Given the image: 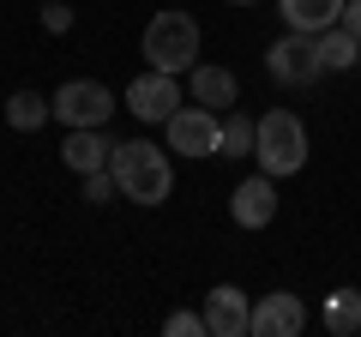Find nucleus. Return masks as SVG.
Returning <instances> with one entry per match:
<instances>
[{
  "mask_svg": "<svg viewBox=\"0 0 361 337\" xmlns=\"http://www.w3.org/2000/svg\"><path fill=\"white\" fill-rule=\"evenodd\" d=\"M265 73L277 78V85H289V91H307V85L325 78V61H319V49H313L307 30H283V37L265 49Z\"/></svg>",
  "mask_w": 361,
  "mask_h": 337,
  "instance_id": "39448f33",
  "label": "nucleus"
},
{
  "mask_svg": "<svg viewBox=\"0 0 361 337\" xmlns=\"http://www.w3.org/2000/svg\"><path fill=\"white\" fill-rule=\"evenodd\" d=\"M163 145H169L175 157H217V151H223V115L187 97V103L163 121Z\"/></svg>",
  "mask_w": 361,
  "mask_h": 337,
  "instance_id": "20e7f679",
  "label": "nucleus"
},
{
  "mask_svg": "<svg viewBox=\"0 0 361 337\" xmlns=\"http://www.w3.org/2000/svg\"><path fill=\"white\" fill-rule=\"evenodd\" d=\"M319 325L331 337H355L361 331V289L349 283V289H331L325 295V307H319Z\"/></svg>",
  "mask_w": 361,
  "mask_h": 337,
  "instance_id": "4468645a",
  "label": "nucleus"
},
{
  "mask_svg": "<svg viewBox=\"0 0 361 337\" xmlns=\"http://www.w3.org/2000/svg\"><path fill=\"white\" fill-rule=\"evenodd\" d=\"M169 145H151V139H127L115 151V181H121V199L133 205H163L175 193V163H169Z\"/></svg>",
  "mask_w": 361,
  "mask_h": 337,
  "instance_id": "f257e3e1",
  "label": "nucleus"
},
{
  "mask_svg": "<svg viewBox=\"0 0 361 337\" xmlns=\"http://www.w3.org/2000/svg\"><path fill=\"white\" fill-rule=\"evenodd\" d=\"M42 25H49L54 37H61V30H73V6H66V0H49V6H42Z\"/></svg>",
  "mask_w": 361,
  "mask_h": 337,
  "instance_id": "6ab92c4d",
  "label": "nucleus"
},
{
  "mask_svg": "<svg viewBox=\"0 0 361 337\" xmlns=\"http://www.w3.org/2000/svg\"><path fill=\"white\" fill-rule=\"evenodd\" d=\"M121 145L109 139L103 127H66V145H61V163L73 168V175H90V168H109L115 163Z\"/></svg>",
  "mask_w": 361,
  "mask_h": 337,
  "instance_id": "9b49d317",
  "label": "nucleus"
},
{
  "mask_svg": "<svg viewBox=\"0 0 361 337\" xmlns=\"http://www.w3.org/2000/svg\"><path fill=\"white\" fill-rule=\"evenodd\" d=\"M229 217L241 223V229H265L271 217H277V175H247L241 187L229 193Z\"/></svg>",
  "mask_w": 361,
  "mask_h": 337,
  "instance_id": "9d476101",
  "label": "nucleus"
},
{
  "mask_svg": "<svg viewBox=\"0 0 361 337\" xmlns=\"http://www.w3.org/2000/svg\"><path fill=\"white\" fill-rule=\"evenodd\" d=\"M205 331L211 337H253V301L235 283H217L205 295Z\"/></svg>",
  "mask_w": 361,
  "mask_h": 337,
  "instance_id": "1a4fd4ad",
  "label": "nucleus"
},
{
  "mask_svg": "<svg viewBox=\"0 0 361 337\" xmlns=\"http://www.w3.org/2000/svg\"><path fill=\"white\" fill-rule=\"evenodd\" d=\"M277 13H283V30H307V37H319V30L337 25L343 0H277Z\"/></svg>",
  "mask_w": 361,
  "mask_h": 337,
  "instance_id": "ddd939ff",
  "label": "nucleus"
},
{
  "mask_svg": "<svg viewBox=\"0 0 361 337\" xmlns=\"http://www.w3.org/2000/svg\"><path fill=\"white\" fill-rule=\"evenodd\" d=\"M337 25H343V30H355V37H361V0H343V13H337Z\"/></svg>",
  "mask_w": 361,
  "mask_h": 337,
  "instance_id": "aec40b11",
  "label": "nucleus"
},
{
  "mask_svg": "<svg viewBox=\"0 0 361 337\" xmlns=\"http://www.w3.org/2000/svg\"><path fill=\"white\" fill-rule=\"evenodd\" d=\"M42 121H54V103L42 91H13L6 97V127L13 133H37Z\"/></svg>",
  "mask_w": 361,
  "mask_h": 337,
  "instance_id": "dca6fc26",
  "label": "nucleus"
},
{
  "mask_svg": "<svg viewBox=\"0 0 361 337\" xmlns=\"http://www.w3.org/2000/svg\"><path fill=\"white\" fill-rule=\"evenodd\" d=\"M121 103H127L133 115L145 121V127H163V121L175 115L180 103H187V91H180V78H175V73H157V66H151V73H139V78L127 85V97H121Z\"/></svg>",
  "mask_w": 361,
  "mask_h": 337,
  "instance_id": "0eeeda50",
  "label": "nucleus"
},
{
  "mask_svg": "<svg viewBox=\"0 0 361 337\" xmlns=\"http://www.w3.org/2000/svg\"><path fill=\"white\" fill-rule=\"evenodd\" d=\"M313 49H319L325 73H343V66H355V61H361V37H355V30H343V25L319 30V37H313Z\"/></svg>",
  "mask_w": 361,
  "mask_h": 337,
  "instance_id": "2eb2a0df",
  "label": "nucleus"
},
{
  "mask_svg": "<svg viewBox=\"0 0 361 337\" xmlns=\"http://www.w3.org/2000/svg\"><path fill=\"white\" fill-rule=\"evenodd\" d=\"M163 331H169V337H211V331H205V313H169Z\"/></svg>",
  "mask_w": 361,
  "mask_h": 337,
  "instance_id": "a211bd4d",
  "label": "nucleus"
},
{
  "mask_svg": "<svg viewBox=\"0 0 361 337\" xmlns=\"http://www.w3.org/2000/svg\"><path fill=\"white\" fill-rule=\"evenodd\" d=\"M253 139H259V121L241 115V109H223V151L217 157H253Z\"/></svg>",
  "mask_w": 361,
  "mask_h": 337,
  "instance_id": "f3484780",
  "label": "nucleus"
},
{
  "mask_svg": "<svg viewBox=\"0 0 361 337\" xmlns=\"http://www.w3.org/2000/svg\"><path fill=\"white\" fill-rule=\"evenodd\" d=\"M301 331H307V307H301V295L271 289V295L253 301V337H301Z\"/></svg>",
  "mask_w": 361,
  "mask_h": 337,
  "instance_id": "6e6552de",
  "label": "nucleus"
},
{
  "mask_svg": "<svg viewBox=\"0 0 361 337\" xmlns=\"http://www.w3.org/2000/svg\"><path fill=\"white\" fill-rule=\"evenodd\" d=\"M253 163L265 168V175H301V163H307V127H301L295 109H265L259 115V139H253Z\"/></svg>",
  "mask_w": 361,
  "mask_h": 337,
  "instance_id": "7ed1b4c3",
  "label": "nucleus"
},
{
  "mask_svg": "<svg viewBox=\"0 0 361 337\" xmlns=\"http://www.w3.org/2000/svg\"><path fill=\"white\" fill-rule=\"evenodd\" d=\"M187 97H193V103H205V109H235V97H241V85H235V73L229 66H205L199 61L193 73H187Z\"/></svg>",
  "mask_w": 361,
  "mask_h": 337,
  "instance_id": "f8f14e48",
  "label": "nucleus"
},
{
  "mask_svg": "<svg viewBox=\"0 0 361 337\" xmlns=\"http://www.w3.org/2000/svg\"><path fill=\"white\" fill-rule=\"evenodd\" d=\"M145 61H151L157 73L187 78V73L199 66V18H193V13H180V6L157 13L151 25H145Z\"/></svg>",
  "mask_w": 361,
  "mask_h": 337,
  "instance_id": "f03ea898",
  "label": "nucleus"
},
{
  "mask_svg": "<svg viewBox=\"0 0 361 337\" xmlns=\"http://www.w3.org/2000/svg\"><path fill=\"white\" fill-rule=\"evenodd\" d=\"M229 6H259V0H229Z\"/></svg>",
  "mask_w": 361,
  "mask_h": 337,
  "instance_id": "412c9836",
  "label": "nucleus"
},
{
  "mask_svg": "<svg viewBox=\"0 0 361 337\" xmlns=\"http://www.w3.org/2000/svg\"><path fill=\"white\" fill-rule=\"evenodd\" d=\"M49 103H54V121L61 127H109V115H115V97L97 78H66Z\"/></svg>",
  "mask_w": 361,
  "mask_h": 337,
  "instance_id": "423d86ee",
  "label": "nucleus"
},
{
  "mask_svg": "<svg viewBox=\"0 0 361 337\" xmlns=\"http://www.w3.org/2000/svg\"><path fill=\"white\" fill-rule=\"evenodd\" d=\"M355 66H361V61H355Z\"/></svg>",
  "mask_w": 361,
  "mask_h": 337,
  "instance_id": "4be33fe9",
  "label": "nucleus"
}]
</instances>
